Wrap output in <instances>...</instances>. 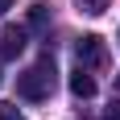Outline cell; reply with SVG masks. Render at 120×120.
Here are the masks:
<instances>
[{
  "label": "cell",
  "instance_id": "cell-10",
  "mask_svg": "<svg viewBox=\"0 0 120 120\" xmlns=\"http://www.w3.org/2000/svg\"><path fill=\"white\" fill-rule=\"evenodd\" d=\"M116 83H120V75H116Z\"/></svg>",
  "mask_w": 120,
  "mask_h": 120
},
{
  "label": "cell",
  "instance_id": "cell-2",
  "mask_svg": "<svg viewBox=\"0 0 120 120\" xmlns=\"http://www.w3.org/2000/svg\"><path fill=\"white\" fill-rule=\"evenodd\" d=\"M75 58H79V66H104V62H108L104 37H95V33H83L79 41H75Z\"/></svg>",
  "mask_w": 120,
  "mask_h": 120
},
{
  "label": "cell",
  "instance_id": "cell-11",
  "mask_svg": "<svg viewBox=\"0 0 120 120\" xmlns=\"http://www.w3.org/2000/svg\"><path fill=\"white\" fill-rule=\"evenodd\" d=\"M0 83H4V79H0Z\"/></svg>",
  "mask_w": 120,
  "mask_h": 120
},
{
  "label": "cell",
  "instance_id": "cell-3",
  "mask_svg": "<svg viewBox=\"0 0 120 120\" xmlns=\"http://www.w3.org/2000/svg\"><path fill=\"white\" fill-rule=\"evenodd\" d=\"M25 50V29H0V54L4 58H17Z\"/></svg>",
  "mask_w": 120,
  "mask_h": 120
},
{
  "label": "cell",
  "instance_id": "cell-6",
  "mask_svg": "<svg viewBox=\"0 0 120 120\" xmlns=\"http://www.w3.org/2000/svg\"><path fill=\"white\" fill-rule=\"evenodd\" d=\"M79 8H83V12H91V17H99V12L108 8V0H79Z\"/></svg>",
  "mask_w": 120,
  "mask_h": 120
},
{
  "label": "cell",
  "instance_id": "cell-9",
  "mask_svg": "<svg viewBox=\"0 0 120 120\" xmlns=\"http://www.w3.org/2000/svg\"><path fill=\"white\" fill-rule=\"evenodd\" d=\"M12 4H17V0H0V17H4V12H8Z\"/></svg>",
  "mask_w": 120,
  "mask_h": 120
},
{
  "label": "cell",
  "instance_id": "cell-7",
  "mask_svg": "<svg viewBox=\"0 0 120 120\" xmlns=\"http://www.w3.org/2000/svg\"><path fill=\"white\" fill-rule=\"evenodd\" d=\"M0 120H25V116L12 108V104H0Z\"/></svg>",
  "mask_w": 120,
  "mask_h": 120
},
{
  "label": "cell",
  "instance_id": "cell-5",
  "mask_svg": "<svg viewBox=\"0 0 120 120\" xmlns=\"http://www.w3.org/2000/svg\"><path fill=\"white\" fill-rule=\"evenodd\" d=\"M29 25H33V29H46L50 25V8L46 4H33V8H29Z\"/></svg>",
  "mask_w": 120,
  "mask_h": 120
},
{
  "label": "cell",
  "instance_id": "cell-8",
  "mask_svg": "<svg viewBox=\"0 0 120 120\" xmlns=\"http://www.w3.org/2000/svg\"><path fill=\"white\" fill-rule=\"evenodd\" d=\"M104 120H120V99H112L108 112H104Z\"/></svg>",
  "mask_w": 120,
  "mask_h": 120
},
{
  "label": "cell",
  "instance_id": "cell-1",
  "mask_svg": "<svg viewBox=\"0 0 120 120\" xmlns=\"http://www.w3.org/2000/svg\"><path fill=\"white\" fill-rule=\"evenodd\" d=\"M50 91H54V62H50V54H46V58L33 62L25 75H17V95L41 104V99H50Z\"/></svg>",
  "mask_w": 120,
  "mask_h": 120
},
{
  "label": "cell",
  "instance_id": "cell-4",
  "mask_svg": "<svg viewBox=\"0 0 120 120\" xmlns=\"http://www.w3.org/2000/svg\"><path fill=\"white\" fill-rule=\"evenodd\" d=\"M71 91H75L79 99H91V95H95V79L87 75V66H79V71L71 75Z\"/></svg>",
  "mask_w": 120,
  "mask_h": 120
}]
</instances>
